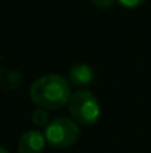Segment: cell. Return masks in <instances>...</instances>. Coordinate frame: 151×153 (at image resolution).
Returning a JSON list of instances; mask_svg holds the SVG:
<instances>
[{
  "mask_svg": "<svg viewBox=\"0 0 151 153\" xmlns=\"http://www.w3.org/2000/svg\"><path fill=\"white\" fill-rule=\"evenodd\" d=\"M117 3H120L123 7H129V9H133V7H138L141 4L145 3V0H116Z\"/></svg>",
  "mask_w": 151,
  "mask_h": 153,
  "instance_id": "obj_7",
  "label": "cell"
},
{
  "mask_svg": "<svg viewBox=\"0 0 151 153\" xmlns=\"http://www.w3.org/2000/svg\"><path fill=\"white\" fill-rule=\"evenodd\" d=\"M0 153H9V152H7V150L3 147V146H0Z\"/></svg>",
  "mask_w": 151,
  "mask_h": 153,
  "instance_id": "obj_9",
  "label": "cell"
},
{
  "mask_svg": "<svg viewBox=\"0 0 151 153\" xmlns=\"http://www.w3.org/2000/svg\"><path fill=\"white\" fill-rule=\"evenodd\" d=\"M31 101L40 108L53 110L68 104L71 98L70 82L59 74H46L33 82L30 88Z\"/></svg>",
  "mask_w": 151,
  "mask_h": 153,
  "instance_id": "obj_1",
  "label": "cell"
},
{
  "mask_svg": "<svg viewBox=\"0 0 151 153\" xmlns=\"http://www.w3.org/2000/svg\"><path fill=\"white\" fill-rule=\"evenodd\" d=\"M80 135L79 123L68 117H58L49 122L45 129L46 143L53 149H67L71 147Z\"/></svg>",
  "mask_w": 151,
  "mask_h": 153,
  "instance_id": "obj_3",
  "label": "cell"
},
{
  "mask_svg": "<svg viewBox=\"0 0 151 153\" xmlns=\"http://www.w3.org/2000/svg\"><path fill=\"white\" fill-rule=\"evenodd\" d=\"M95 79V73H94V68L88 64H76L70 68L68 71V82L73 85V86H77V88H85V86H89Z\"/></svg>",
  "mask_w": 151,
  "mask_h": 153,
  "instance_id": "obj_5",
  "label": "cell"
},
{
  "mask_svg": "<svg viewBox=\"0 0 151 153\" xmlns=\"http://www.w3.org/2000/svg\"><path fill=\"white\" fill-rule=\"evenodd\" d=\"M92 3L99 9H108L116 3V0H92Z\"/></svg>",
  "mask_w": 151,
  "mask_h": 153,
  "instance_id": "obj_8",
  "label": "cell"
},
{
  "mask_svg": "<svg viewBox=\"0 0 151 153\" xmlns=\"http://www.w3.org/2000/svg\"><path fill=\"white\" fill-rule=\"evenodd\" d=\"M31 120L37 126H48L49 125V113L46 108H36L31 114Z\"/></svg>",
  "mask_w": 151,
  "mask_h": 153,
  "instance_id": "obj_6",
  "label": "cell"
},
{
  "mask_svg": "<svg viewBox=\"0 0 151 153\" xmlns=\"http://www.w3.org/2000/svg\"><path fill=\"white\" fill-rule=\"evenodd\" d=\"M67 105L73 120L80 125H95L99 120L101 104L96 95L88 89H79L71 94Z\"/></svg>",
  "mask_w": 151,
  "mask_h": 153,
  "instance_id": "obj_2",
  "label": "cell"
},
{
  "mask_svg": "<svg viewBox=\"0 0 151 153\" xmlns=\"http://www.w3.org/2000/svg\"><path fill=\"white\" fill-rule=\"evenodd\" d=\"M46 146L45 134L37 129L25 131L18 141V152L19 153H42Z\"/></svg>",
  "mask_w": 151,
  "mask_h": 153,
  "instance_id": "obj_4",
  "label": "cell"
}]
</instances>
